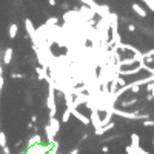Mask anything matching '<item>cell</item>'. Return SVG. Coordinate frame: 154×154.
Wrapping results in <instances>:
<instances>
[{
    "label": "cell",
    "mask_w": 154,
    "mask_h": 154,
    "mask_svg": "<svg viewBox=\"0 0 154 154\" xmlns=\"http://www.w3.org/2000/svg\"><path fill=\"white\" fill-rule=\"evenodd\" d=\"M112 112H105V117L103 119H102V122H100V125L102 126H105V125H108L109 122H112Z\"/></svg>",
    "instance_id": "9a60e30c"
},
{
    "label": "cell",
    "mask_w": 154,
    "mask_h": 154,
    "mask_svg": "<svg viewBox=\"0 0 154 154\" xmlns=\"http://www.w3.org/2000/svg\"><path fill=\"white\" fill-rule=\"evenodd\" d=\"M143 126H154V120H152V119H146V120H143Z\"/></svg>",
    "instance_id": "d4e9b609"
},
{
    "label": "cell",
    "mask_w": 154,
    "mask_h": 154,
    "mask_svg": "<svg viewBox=\"0 0 154 154\" xmlns=\"http://www.w3.org/2000/svg\"><path fill=\"white\" fill-rule=\"evenodd\" d=\"M71 114H72L74 117H75L77 120H79V122H82L83 125H89V123H91V120H89L85 114H82V112L77 111V108H75V109H72V111H71Z\"/></svg>",
    "instance_id": "3957f363"
},
{
    "label": "cell",
    "mask_w": 154,
    "mask_h": 154,
    "mask_svg": "<svg viewBox=\"0 0 154 154\" xmlns=\"http://www.w3.org/2000/svg\"><path fill=\"white\" fill-rule=\"evenodd\" d=\"M139 148H140V146H139ZM139 148H136V146H133V145H128V146L125 148V151H126V154H137Z\"/></svg>",
    "instance_id": "d6986e66"
},
{
    "label": "cell",
    "mask_w": 154,
    "mask_h": 154,
    "mask_svg": "<svg viewBox=\"0 0 154 154\" xmlns=\"http://www.w3.org/2000/svg\"><path fill=\"white\" fill-rule=\"evenodd\" d=\"M103 128H105V133H108V131H111V130H112V128H114V122H109V123H108V125H105Z\"/></svg>",
    "instance_id": "cb8c5ba5"
},
{
    "label": "cell",
    "mask_w": 154,
    "mask_h": 154,
    "mask_svg": "<svg viewBox=\"0 0 154 154\" xmlns=\"http://www.w3.org/2000/svg\"><path fill=\"white\" fill-rule=\"evenodd\" d=\"M38 143H42V136H40V134H37V133H35L32 137L28 139V148L35 146V145H38Z\"/></svg>",
    "instance_id": "30bf717a"
},
{
    "label": "cell",
    "mask_w": 154,
    "mask_h": 154,
    "mask_svg": "<svg viewBox=\"0 0 154 154\" xmlns=\"http://www.w3.org/2000/svg\"><path fill=\"white\" fill-rule=\"evenodd\" d=\"M0 146H6V134L3 131H0Z\"/></svg>",
    "instance_id": "ffe728a7"
},
{
    "label": "cell",
    "mask_w": 154,
    "mask_h": 154,
    "mask_svg": "<svg viewBox=\"0 0 154 154\" xmlns=\"http://www.w3.org/2000/svg\"><path fill=\"white\" fill-rule=\"evenodd\" d=\"M82 3H85L88 8H91L94 12H96V16H97V11H99V3L94 2V0H80Z\"/></svg>",
    "instance_id": "7c38bea8"
},
{
    "label": "cell",
    "mask_w": 154,
    "mask_h": 154,
    "mask_svg": "<svg viewBox=\"0 0 154 154\" xmlns=\"http://www.w3.org/2000/svg\"><path fill=\"white\" fill-rule=\"evenodd\" d=\"M48 125L51 126V130H53L54 134H57V133L60 131V120H59V119H56V117H49Z\"/></svg>",
    "instance_id": "52a82bcc"
},
{
    "label": "cell",
    "mask_w": 154,
    "mask_h": 154,
    "mask_svg": "<svg viewBox=\"0 0 154 154\" xmlns=\"http://www.w3.org/2000/svg\"><path fill=\"white\" fill-rule=\"evenodd\" d=\"M117 65L120 66V69L123 68V66H130V65H137V60H136V57L133 56V57H128V59H120V62L117 63Z\"/></svg>",
    "instance_id": "8992f818"
},
{
    "label": "cell",
    "mask_w": 154,
    "mask_h": 154,
    "mask_svg": "<svg viewBox=\"0 0 154 154\" xmlns=\"http://www.w3.org/2000/svg\"><path fill=\"white\" fill-rule=\"evenodd\" d=\"M71 116H72V114H71V111L66 108L65 111H63V116H62V120H60V122H62V123H66V122L69 120V117H71Z\"/></svg>",
    "instance_id": "ac0fdd59"
},
{
    "label": "cell",
    "mask_w": 154,
    "mask_h": 154,
    "mask_svg": "<svg viewBox=\"0 0 154 154\" xmlns=\"http://www.w3.org/2000/svg\"><path fill=\"white\" fill-rule=\"evenodd\" d=\"M116 80H117V85H119V86H125V85H126V80L123 79L122 75H117V77H116Z\"/></svg>",
    "instance_id": "44dd1931"
},
{
    "label": "cell",
    "mask_w": 154,
    "mask_h": 154,
    "mask_svg": "<svg viewBox=\"0 0 154 154\" xmlns=\"http://www.w3.org/2000/svg\"><path fill=\"white\" fill-rule=\"evenodd\" d=\"M12 53H14V49H12V48H6V51L3 53V63H5V65H9V63H11Z\"/></svg>",
    "instance_id": "8fae6325"
},
{
    "label": "cell",
    "mask_w": 154,
    "mask_h": 154,
    "mask_svg": "<svg viewBox=\"0 0 154 154\" xmlns=\"http://www.w3.org/2000/svg\"><path fill=\"white\" fill-rule=\"evenodd\" d=\"M152 99H154L152 94H148V96H146V100H152Z\"/></svg>",
    "instance_id": "d6a6232c"
},
{
    "label": "cell",
    "mask_w": 154,
    "mask_h": 154,
    "mask_svg": "<svg viewBox=\"0 0 154 154\" xmlns=\"http://www.w3.org/2000/svg\"><path fill=\"white\" fill-rule=\"evenodd\" d=\"M31 122H32V123H35V122H37V116H35V114H34V116H31Z\"/></svg>",
    "instance_id": "4dcf8cb0"
},
{
    "label": "cell",
    "mask_w": 154,
    "mask_h": 154,
    "mask_svg": "<svg viewBox=\"0 0 154 154\" xmlns=\"http://www.w3.org/2000/svg\"><path fill=\"white\" fill-rule=\"evenodd\" d=\"M35 72L38 75V80H46L49 77V72H48V68H43V66H35Z\"/></svg>",
    "instance_id": "5b68a950"
},
{
    "label": "cell",
    "mask_w": 154,
    "mask_h": 154,
    "mask_svg": "<svg viewBox=\"0 0 154 154\" xmlns=\"http://www.w3.org/2000/svg\"><path fill=\"white\" fill-rule=\"evenodd\" d=\"M133 11L136 12V14L139 16V17H142V19H146V11L143 9V6H140L139 3H133Z\"/></svg>",
    "instance_id": "9c48e42d"
},
{
    "label": "cell",
    "mask_w": 154,
    "mask_h": 154,
    "mask_svg": "<svg viewBox=\"0 0 154 154\" xmlns=\"http://www.w3.org/2000/svg\"><path fill=\"white\" fill-rule=\"evenodd\" d=\"M25 28H26V34L32 40V46L40 45V40H38V35H37V29L34 28V23L31 22V19H25Z\"/></svg>",
    "instance_id": "6da1fadb"
},
{
    "label": "cell",
    "mask_w": 154,
    "mask_h": 154,
    "mask_svg": "<svg viewBox=\"0 0 154 154\" xmlns=\"http://www.w3.org/2000/svg\"><path fill=\"white\" fill-rule=\"evenodd\" d=\"M146 89H148V93H149V94H152V96H154V82L148 83V85H146Z\"/></svg>",
    "instance_id": "603a6c76"
},
{
    "label": "cell",
    "mask_w": 154,
    "mask_h": 154,
    "mask_svg": "<svg viewBox=\"0 0 154 154\" xmlns=\"http://www.w3.org/2000/svg\"><path fill=\"white\" fill-rule=\"evenodd\" d=\"M11 77H12V79H25L26 75H25V74H20V72H12Z\"/></svg>",
    "instance_id": "7402d4cb"
},
{
    "label": "cell",
    "mask_w": 154,
    "mask_h": 154,
    "mask_svg": "<svg viewBox=\"0 0 154 154\" xmlns=\"http://www.w3.org/2000/svg\"><path fill=\"white\" fill-rule=\"evenodd\" d=\"M128 31H130V32H136V26H134V25L133 23H128Z\"/></svg>",
    "instance_id": "4316f807"
},
{
    "label": "cell",
    "mask_w": 154,
    "mask_h": 154,
    "mask_svg": "<svg viewBox=\"0 0 154 154\" xmlns=\"http://www.w3.org/2000/svg\"><path fill=\"white\" fill-rule=\"evenodd\" d=\"M139 142H140V137H139V134H131V145L133 146H136V148H139L140 145H139Z\"/></svg>",
    "instance_id": "e0dca14e"
},
{
    "label": "cell",
    "mask_w": 154,
    "mask_h": 154,
    "mask_svg": "<svg viewBox=\"0 0 154 154\" xmlns=\"http://www.w3.org/2000/svg\"><path fill=\"white\" fill-rule=\"evenodd\" d=\"M3 154H11V149H9V146L6 145V146H3Z\"/></svg>",
    "instance_id": "83f0119b"
},
{
    "label": "cell",
    "mask_w": 154,
    "mask_h": 154,
    "mask_svg": "<svg viewBox=\"0 0 154 154\" xmlns=\"http://www.w3.org/2000/svg\"><path fill=\"white\" fill-rule=\"evenodd\" d=\"M46 26L48 28H53V26H57V25H59V19L57 17H49L48 20H46Z\"/></svg>",
    "instance_id": "2e32d148"
},
{
    "label": "cell",
    "mask_w": 154,
    "mask_h": 154,
    "mask_svg": "<svg viewBox=\"0 0 154 154\" xmlns=\"http://www.w3.org/2000/svg\"><path fill=\"white\" fill-rule=\"evenodd\" d=\"M152 145H154V136H152Z\"/></svg>",
    "instance_id": "e575fe53"
},
{
    "label": "cell",
    "mask_w": 154,
    "mask_h": 154,
    "mask_svg": "<svg viewBox=\"0 0 154 154\" xmlns=\"http://www.w3.org/2000/svg\"><path fill=\"white\" fill-rule=\"evenodd\" d=\"M49 5L51 6H56V0H49Z\"/></svg>",
    "instance_id": "836d02e7"
},
{
    "label": "cell",
    "mask_w": 154,
    "mask_h": 154,
    "mask_svg": "<svg viewBox=\"0 0 154 154\" xmlns=\"http://www.w3.org/2000/svg\"><path fill=\"white\" fill-rule=\"evenodd\" d=\"M88 100H89V96L85 94V93H82V94H79V96L74 97V105H75V108H77L80 103H88Z\"/></svg>",
    "instance_id": "ba28073f"
},
{
    "label": "cell",
    "mask_w": 154,
    "mask_h": 154,
    "mask_svg": "<svg viewBox=\"0 0 154 154\" xmlns=\"http://www.w3.org/2000/svg\"><path fill=\"white\" fill-rule=\"evenodd\" d=\"M89 111H91V114H89V120H91L94 130H96V128L102 126V125H100L102 119H100V116H99V109H97V108H93V109H89Z\"/></svg>",
    "instance_id": "7a4b0ae2"
},
{
    "label": "cell",
    "mask_w": 154,
    "mask_h": 154,
    "mask_svg": "<svg viewBox=\"0 0 154 154\" xmlns=\"http://www.w3.org/2000/svg\"><path fill=\"white\" fill-rule=\"evenodd\" d=\"M102 151H103V152H108V151H109V148H108L106 145H103V146H102Z\"/></svg>",
    "instance_id": "1f68e13d"
},
{
    "label": "cell",
    "mask_w": 154,
    "mask_h": 154,
    "mask_svg": "<svg viewBox=\"0 0 154 154\" xmlns=\"http://www.w3.org/2000/svg\"><path fill=\"white\" fill-rule=\"evenodd\" d=\"M137 102H139V99H137V97H134V99H131V100H123V102H120V106H122V108H126V106L136 105Z\"/></svg>",
    "instance_id": "5bb4252c"
},
{
    "label": "cell",
    "mask_w": 154,
    "mask_h": 154,
    "mask_svg": "<svg viewBox=\"0 0 154 154\" xmlns=\"http://www.w3.org/2000/svg\"><path fill=\"white\" fill-rule=\"evenodd\" d=\"M17 32H19V25H17V23H11V25H9V29H8L9 37H11V38H16Z\"/></svg>",
    "instance_id": "4fadbf2b"
},
{
    "label": "cell",
    "mask_w": 154,
    "mask_h": 154,
    "mask_svg": "<svg viewBox=\"0 0 154 154\" xmlns=\"http://www.w3.org/2000/svg\"><path fill=\"white\" fill-rule=\"evenodd\" d=\"M79 151H80L79 148H74V149H71V151H69L68 154H79Z\"/></svg>",
    "instance_id": "f546056e"
},
{
    "label": "cell",
    "mask_w": 154,
    "mask_h": 154,
    "mask_svg": "<svg viewBox=\"0 0 154 154\" xmlns=\"http://www.w3.org/2000/svg\"><path fill=\"white\" fill-rule=\"evenodd\" d=\"M142 71V68H140V65L137 63L136 65V68H131V69H119V75H136L137 72H140Z\"/></svg>",
    "instance_id": "277c9868"
},
{
    "label": "cell",
    "mask_w": 154,
    "mask_h": 154,
    "mask_svg": "<svg viewBox=\"0 0 154 154\" xmlns=\"http://www.w3.org/2000/svg\"><path fill=\"white\" fill-rule=\"evenodd\" d=\"M137 154H149L146 149H143V148H139V151H137Z\"/></svg>",
    "instance_id": "f1b7e54d"
},
{
    "label": "cell",
    "mask_w": 154,
    "mask_h": 154,
    "mask_svg": "<svg viewBox=\"0 0 154 154\" xmlns=\"http://www.w3.org/2000/svg\"><path fill=\"white\" fill-rule=\"evenodd\" d=\"M131 91H133V93H136V94H137V93H140V86H137V85L131 83Z\"/></svg>",
    "instance_id": "484cf974"
}]
</instances>
